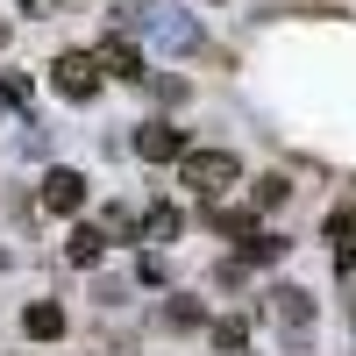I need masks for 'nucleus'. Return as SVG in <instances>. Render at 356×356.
Returning a JSON list of instances; mask_svg holds the SVG:
<instances>
[{"mask_svg": "<svg viewBox=\"0 0 356 356\" xmlns=\"http://www.w3.org/2000/svg\"><path fill=\"white\" fill-rule=\"evenodd\" d=\"M292 243H285V235H264V228H250L243 235V264H278Z\"/></svg>", "mask_w": 356, "mask_h": 356, "instance_id": "obj_11", "label": "nucleus"}, {"mask_svg": "<svg viewBox=\"0 0 356 356\" xmlns=\"http://www.w3.org/2000/svg\"><path fill=\"white\" fill-rule=\"evenodd\" d=\"M100 72H114V79H143V50L129 43V36H100Z\"/></svg>", "mask_w": 356, "mask_h": 356, "instance_id": "obj_7", "label": "nucleus"}, {"mask_svg": "<svg viewBox=\"0 0 356 356\" xmlns=\"http://www.w3.org/2000/svg\"><path fill=\"white\" fill-rule=\"evenodd\" d=\"M129 22H143V29H150V36H157V50H200V29L178 15V8H136Z\"/></svg>", "mask_w": 356, "mask_h": 356, "instance_id": "obj_3", "label": "nucleus"}, {"mask_svg": "<svg viewBox=\"0 0 356 356\" xmlns=\"http://www.w3.org/2000/svg\"><path fill=\"white\" fill-rule=\"evenodd\" d=\"M29 100V72H8V79H0V107H22Z\"/></svg>", "mask_w": 356, "mask_h": 356, "instance_id": "obj_16", "label": "nucleus"}, {"mask_svg": "<svg viewBox=\"0 0 356 356\" xmlns=\"http://www.w3.org/2000/svg\"><path fill=\"white\" fill-rule=\"evenodd\" d=\"M200 321H207V314H200V300H164V328H171V335L200 328Z\"/></svg>", "mask_w": 356, "mask_h": 356, "instance_id": "obj_14", "label": "nucleus"}, {"mask_svg": "<svg viewBox=\"0 0 356 356\" xmlns=\"http://www.w3.org/2000/svg\"><path fill=\"white\" fill-rule=\"evenodd\" d=\"M100 228H107V235H129L136 221H129V207H107V214H100Z\"/></svg>", "mask_w": 356, "mask_h": 356, "instance_id": "obj_18", "label": "nucleus"}, {"mask_svg": "<svg viewBox=\"0 0 356 356\" xmlns=\"http://www.w3.org/2000/svg\"><path fill=\"white\" fill-rule=\"evenodd\" d=\"M43 207H50V214H79V207H86V178L79 171H50L43 178Z\"/></svg>", "mask_w": 356, "mask_h": 356, "instance_id": "obj_6", "label": "nucleus"}, {"mask_svg": "<svg viewBox=\"0 0 356 356\" xmlns=\"http://www.w3.org/2000/svg\"><path fill=\"white\" fill-rule=\"evenodd\" d=\"M328 235H356V200H342V207H328Z\"/></svg>", "mask_w": 356, "mask_h": 356, "instance_id": "obj_17", "label": "nucleus"}, {"mask_svg": "<svg viewBox=\"0 0 356 356\" xmlns=\"http://www.w3.org/2000/svg\"><path fill=\"white\" fill-rule=\"evenodd\" d=\"M342 271H356V243H342Z\"/></svg>", "mask_w": 356, "mask_h": 356, "instance_id": "obj_20", "label": "nucleus"}, {"mask_svg": "<svg viewBox=\"0 0 356 356\" xmlns=\"http://www.w3.org/2000/svg\"><path fill=\"white\" fill-rule=\"evenodd\" d=\"M243 342H250V321H243V314L214 321V349H221V356H243Z\"/></svg>", "mask_w": 356, "mask_h": 356, "instance_id": "obj_13", "label": "nucleus"}, {"mask_svg": "<svg viewBox=\"0 0 356 356\" xmlns=\"http://www.w3.org/2000/svg\"><path fill=\"white\" fill-rule=\"evenodd\" d=\"M207 228H221V235H235V243H243V235L257 228V214H250V207H221V200H207Z\"/></svg>", "mask_w": 356, "mask_h": 356, "instance_id": "obj_9", "label": "nucleus"}, {"mask_svg": "<svg viewBox=\"0 0 356 356\" xmlns=\"http://www.w3.org/2000/svg\"><path fill=\"white\" fill-rule=\"evenodd\" d=\"M136 150L150 157V164H178V157H186V129H171V122H143V129H136Z\"/></svg>", "mask_w": 356, "mask_h": 356, "instance_id": "obj_5", "label": "nucleus"}, {"mask_svg": "<svg viewBox=\"0 0 356 356\" xmlns=\"http://www.w3.org/2000/svg\"><path fill=\"white\" fill-rule=\"evenodd\" d=\"M271 314H278V328L292 335V349H307V328H314V292L278 285V292H271Z\"/></svg>", "mask_w": 356, "mask_h": 356, "instance_id": "obj_4", "label": "nucleus"}, {"mask_svg": "<svg viewBox=\"0 0 356 356\" xmlns=\"http://www.w3.org/2000/svg\"><path fill=\"white\" fill-rule=\"evenodd\" d=\"M178 228H186V214H178V207H150V214H143V235H150V243H171Z\"/></svg>", "mask_w": 356, "mask_h": 356, "instance_id": "obj_12", "label": "nucleus"}, {"mask_svg": "<svg viewBox=\"0 0 356 356\" xmlns=\"http://www.w3.org/2000/svg\"><path fill=\"white\" fill-rule=\"evenodd\" d=\"M235 171H243V164H235L228 150H186V157H178V178H186L193 193H207V200H221L235 186Z\"/></svg>", "mask_w": 356, "mask_h": 356, "instance_id": "obj_1", "label": "nucleus"}, {"mask_svg": "<svg viewBox=\"0 0 356 356\" xmlns=\"http://www.w3.org/2000/svg\"><path fill=\"white\" fill-rule=\"evenodd\" d=\"M250 200H257V207H285V200H292V186H285L278 171H264L257 186H250Z\"/></svg>", "mask_w": 356, "mask_h": 356, "instance_id": "obj_15", "label": "nucleus"}, {"mask_svg": "<svg viewBox=\"0 0 356 356\" xmlns=\"http://www.w3.org/2000/svg\"><path fill=\"white\" fill-rule=\"evenodd\" d=\"M100 250H107V228H93V221L72 228V243H65V257H72V264H100Z\"/></svg>", "mask_w": 356, "mask_h": 356, "instance_id": "obj_10", "label": "nucleus"}, {"mask_svg": "<svg viewBox=\"0 0 356 356\" xmlns=\"http://www.w3.org/2000/svg\"><path fill=\"white\" fill-rule=\"evenodd\" d=\"M50 86H57L65 100H93V93H100V57H93V50H65V57L50 65Z\"/></svg>", "mask_w": 356, "mask_h": 356, "instance_id": "obj_2", "label": "nucleus"}, {"mask_svg": "<svg viewBox=\"0 0 356 356\" xmlns=\"http://www.w3.org/2000/svg\"><path fill=\"white\" fill-rule=\"evenodd\" d=\"M15 8H22V15H50V0H15Z\"/></svg>", "mask_w": 356, "mask_h": 356, "instance_id": "obj_19", "label": "nucleus"}, {"mask_svg": "<svg viewBox=\"0 0 356 356\" xmlns=\"http://www.w3.org/2000/svg\"><path fill=\"white\" fill-rule=\"evenodd\" d=\"M22 328L36 335V342H57V335H65V307H57V300H36V307L22 314Z\"/></svg>", "mask_w": 356, "mask_h": 356, "instance_id": "obj_8", "label": "nucleus"}]
</instances>
